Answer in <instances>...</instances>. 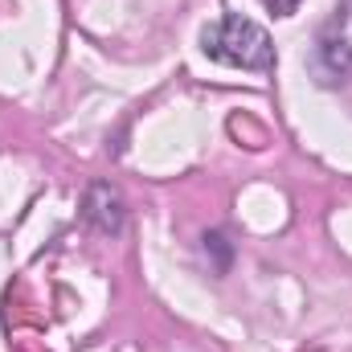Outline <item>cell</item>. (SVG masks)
<instances>
[{"mask_svg": "<svg viewBox=\"0 0 352 352\" xmlns=\"http://www.w3.org/2000/svg\"><path fill=\"white\" fill-rule=\"evenodd\" d=\"M266 12H274V16H295L299 12V0H263Z\"/></svg>", "mask_w": 352, "mask_h": 352, "instance_id": "5b68a950", "label": "cell"}, {"mask_svg": "<svg viewBox=\"0 0 352 352\" xmlns=\"http://www.w3.org/2000/svg\"><path fill=\"white\" fill-rule=\"evenodd\" d=\"M311 74L324 87H340L352 78V0H340L332 16L320 25L316 54H311Z\"/></svg>", "mask_w": 352, "mask_h": 352, "instance_id": "7a4b0ae2", "label": "cell"}, {"mask_svg": "<svg viewBox=\"0 0 352 352\" xmlns=\"http://www.w3.org/2000/svg\"><path fill=\"white\" fill-rule=\"evenodd\" d=\"M82 221H87L94 234H102V238L123 234V226H127V201H123V192H119L111 180H90L87 184Z\"/></svg>", "mask_w": 352, "mask_h": 352, "instance_id": "3957f363", "label": "cell"}, {"mask_svg": "<svg viewBox=\"0 0 352 352\" xmlns=\"http://www.w3.org/2000/svg\"><path fill=\"white\" fill-rule=\"evenodd\" d=\"M205 254H217V263H213V270L217 274H226L230 270V242H226V234H205Z\"/></svg>", "mask_w": 352, "mask_h": 352, "instance_id": "277c9868", "label": "cell"}, {"mask_svg": "<svg viewBox=\"0 0 352 352\" xmlns=\"http://www.w3.org/2000/svg\"><path fill=\"white\" fill-rule=\"evenodd\" d=\"M201 50L217 66H234V70H250V74H270L274 70V41H270V33L258 21L242 16V12H226L213 25H205Z\"/></svg>", "mask_w": 352, "mask_h": 352, "instance_id": "6da1fadb", "label": "cell"}]
</instances>
